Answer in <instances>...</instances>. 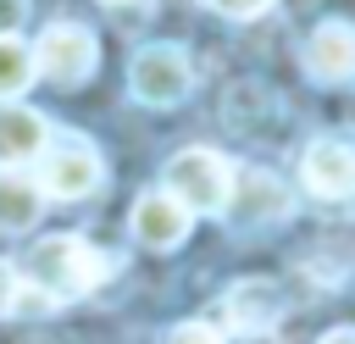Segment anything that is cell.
<instances>
[{"mask_svg":"<svg viewBox=\"0 0 355 344\" xmlns=\"http://www.w3.org/2000/svg\"><path fill=\"white\" fill-rule=\"evenodd\" d=\"M39 189L44 200H89L105 183V161L83 133H50V144L39 150Z\"/></svg>","mask_w":355,"mask_h":344,"instance_id":"2","label":"cell"},{"mask_svg":"<svg viewBox=\"0 0 355 344\" xmlns=\"http://www.w3.org/2000/svg\"><path fill=\"white\" fill-rule=\"evenodd\" d=\"M44 211V189L28 166H0V233H22L33 227Z\"/></svg>","mask_w":355,"mask_h":344,"instance_id":"12","label":"cell"},{"mask_svg":"<svg viewBox=\"0 0 355 344\" xmlns=\"http://www.w3.org/2000/svg\"><path fill=\"white\" fill-rule=\"evenodd\" d=\"M283 316H288V294H283L277 277H239L222 294V322L239 338H266Z\"/></svg>","mask_w":355,"mask_h":344,"instance_id":"7","label":"cell"},{"mask_svg":"<svg viewBox=\"0 0 355 344\" xmlns=\"http://www.w3.org/2000/svg\"><path fill=\"white\" fill-rule=\"evenodd\" d=\"M17 294H22V272H17L11 261H0V316L17 311Z\"/></svg>","mask_w":355,"mask_h":344,"instance_id":"16","label":"cell"},{"mask_svg":"<svg viewBox=\"0 0 355 344\" xmlns=\"http://www.w3.org/2000/svg\"><path fill=\"white\" fill-rule=\"evenodd\" d=\"M94 67H100V39H94L83 22H72V17L50 22V28L39 33V44H33V72L50 78V83H61V89L89 83Z\"/></svg>","mask_w":355,"mask_h":344,"instance_id":"4","label":"cell"},{"mask_svg":"<svg viewBox=\"0 0 355 344\" xmlns=\"http://www.w3.org/2000/svg\"><path fill=\"white\" fill-rule=\"evenodd\" d=\"M100 6H111V11H128V6H150V0H100Z\"/></svg>","mask_w":355,"mask_h":344,"instance_id":"19","label":"cell"},{"mask_svg":"<svg viewBox=\"0 0 355 344\" xmlns=\"http://www.w3.org/2000/svg\"><path fill=\"white\" fill-rule=\"evenodd\" d=\"M227 183H233L227 155H216V150H205V144L178 150V155L166 161V172H161V189H166L172 200H183L194 216H222Z\"/></svg>","mask_w":355,"mask_h":344,"instance_id":"3","label":"cell"},{"mask_svg":"<svg viewBox=\"0 0 355 344\" xmlns=\"http://www.w3.org/2000/svg\"><path fill=\"white\" fill-rule=\"evenodd\" d=\"M128 227H133V239H139L144 250H178V244L189 239V227H194V211H189L183 200H172L166 189H144V194L133 200Z\"/></svg>","mask_w":355,"mask_h":344,"instance_id":"9","label":"cell"},{"mask_svg":"<svg viewBox=\"0 0 355 344\" xmlns=\"http://www.w3.org/2000/svg\"><path fill=\"white\" fill-rule=\"evenodd\" d=\"M33 78H39L33 72V44H22L17 33H6L0 39V105L17 100V94H28Z\"/></svg>","mask_w":355,"mask_h":344,"instance_id":"13","label":"cell"},{"mask_svg":"<svg viewBox=\"0 0 355 344\" xmlns=\"http://www.w3.org/2000/svg\"><path fill=\"white\" fill-rule=\"evenodd\" d=\"M22 22H28V0H0V39L17 33Z\"/></svg>","mask_w":355,"mask_h":344,"instance_id":"17","label":"cell"},{"mask_svg":"<svg viewBox=\"0 0 355 344\" xmlns=\"http://www.w3.org/2000/svg\"><path fill=\"white\" fill-rule=\"evenodd\" d=\"M316 344H355V327H333V333H322Z\"/></svg>","mask_w":355,"mask_h":344,"instance_id":"18","label":"cell"},{"mask_svg":"<svg viewBox=\"0 0 355 344\" xmlns=\"http://www.w3.org/2000/svg\"><path fill=\"white\" fill-rule=\"evenodd\" d=\"M300 61H305V72L316 83H349L355 78V22H344V17L316 22L305 50H300Z\"/></svg>","mask_w":355,"mask_h":344,"instance_id":"10","label":"cell"},{"mask_svg":"<svg viewBox=\"0 0 355 344\" xmlns=\"http://www.w3.org/2000/svg\"><path fill=\"white\" fill-rule=\"evenodd\" d=\"M222 216H227L233 227H244V233L277 227V222L294 216V194H288V183H283L277 172H266V166H233Z\"/></svg>","mask_w":355,"mask_h":344,"instance_id":"5","label":"cell"},{"mask_svg":"<svg viewBox=\"0 0 355 344\" xmlns=\"http://www.w3.org/2000/svg\"><path fill=\"white\" fill-rule=\"evenodd\" d=\"M50 144V122L17 100L0 105V166H28L39 161V150Z\"/></svg>","mask_w":355,"mask_h":344,"instance_id":"11","label":"cell"},{"mask_svg":"<svg viewBox=\"0 0 355 344\" xmlns=\"http://www.w3.org/2000/svg\"><path fill=\"white\" fill-rule=\"evenodd\" d=\"M216 17H233V22H250V17H261L272 0H205Z\"/></svg>","mask_w":355,"mask_h":344,"instance_id":"15","label":"cell"},{"mask_svg":"<svg viewBox=\"0 0 355 344\" xmlns=\"http://www.w3.org/2000/svg\"><path fill=\"white\" fill-rule=\"evenodd\" d=\"M161 344H227V338H222V327H211V322H178V327L161 333Z\"/></svg>","mask_w":355,"mask_h":344,"instance_id":"14","label":"cell"},{"mask_svg":"<svg viewBox=\"0 0 355 344\" xmlns=\"http://www.w3.org/2000/svg\"><path fill=\"white\" fill-rule=\"evenodd\" d=\"M17 272H22V289H39L50 305H61V300L94 294V289L116 272V255L94 250V244L78 239V233H50V239H39V244L22 255Z\"/></svg>","mask_w":355,"mask_h":344,"instance_id":"1","label":"cell"},{"mask_svg":"<svg viewBox=\"0 0 355 344\" xmlns=\"http://www.w3.org/2000/svg\"><path fill=\"white\" fill-rule=\"evenodd\" d=\"M128 89L144 105H183L194 89V61L183 44H144L128 61Z\"/></svg>","mask_w":355,"mask_h":344,"instance_id":"6","label":"cell"},{"mask_svg":"<svg viewBox=\"0 0 355 344\" xmlns=\"http://www.w3.org/2000/svg\"><path fill=\"white\" fill-rule=\"evenodd\" d=\"M300 183L316 200H355V144L349 139H311L300 155Z\"/></svg>","mask_w":355,"mask_h":344,"instance_id":"8","label":"cell"}]
</instances>
